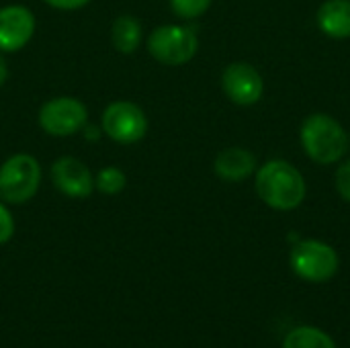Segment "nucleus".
<instances>
[{
  "instance_id": "nucleus-1",
  "label": "nucleus",
  "mask_w": 350,
  "mask_h": 348,
  "mask_svg": "<svg viewBox=\"0 0 350 348\" xmlns=\"http://www.w3.org/2000/svg\"><path fill=\"white\" fill-rule=\"evenodd\" d=\"M256 193L265 205L277 211L297 209L308 193L304 174L285 160H271L256 170Z\"/></svg>"
},
{
  "instance_id": "nucleus-2",
  "label": "nucleus",
  "mask_w": 350,
  "mask_h": 348,
  "mask_svg": "<svg viewBox=\"0 0 350 348\" xmlns=\"http://www.w3.org/2000/svg\"><path fill=\"white\" fill-rule=\"evenodd\" d=\"M301 146L306 154L318 162V164H336L349 150V135L342 129V125L326 115V113H314L310 115L299 131Z\"/></svg>"
},
{
  "instance_id": "nucleus-3",
  "label": "nucleus",
  "mask_w": 350,
  "mask_h": 348,
  "mask_svg": "<svg viewBox=\"0 0 350 348\" xmlns=\"http://www.w3.org/2000/svg\"><path fill=\"white\" fill-rule=\"evenodd\" d=\"M41 185V166L31 154H14L0 166V201L23 205L31 201Z\"/></svg>"
},
{
  "instance_id": "nucleus-4",
  "label": "nucleus",
  "mask_w": 350,
  "mask_h": 348,
  "mask_svg": "<svg viewBox=\"0 0 350 348\" xmlns=\"http://www.w3.org/2000/svg\"><path fill=\"white\" fill-rule=\"evenodd\" d=\"M197 31L187 25H162L148 37L150 55L164 66H183L197 55Z\"/></svg>"
},
{
  "instance_id": "nucleus-5",
  "label": "nucleus",
  "mask_w": 350,
  "mask_h": 348,
  "mask_svg": "<svg viewBox=\"0 0 350 348\" xmlns=\"http://www.w3.org/2000/svg\"><path fill=\"white\" fill-rule=\"evenodd\" d=\"M289 265L299 279L310 283H326L338 273L340 260L330 244L320 240H301L293 246Z\"/></svg>"
},
{
  "instance_id": "nucleus-6",
  "label": "nucleus",
  "mask_w": 350,
  "mask_h": 348,
  "mask_svg": "<svg viewBox=\"0 0 350 348\" xmlns=\"http://www.w3.org/2000/svg\"><path fill=\"white\" fill-rule=\"evenodd\" d=\"M103 131L117 144H135L148 133V117L144 109L131 101H115L103 111Z\"/></svg>"
},
{
  "instance_id": "nucleus-7",
  "label": "nucleus",
  "mask_w": 350,
  "mask_h": 348,
  "mask_svg": "<svg viewBox=\"0 0 350 348\" xmlns=\"http://www.w3.org/2000/svg\"><path fill=\"white\" fill-rule=\"evenodd\" d=\"M88 109L74 96H55L41 105L39 125L53 137H68L86 127Z\"/></svg>"
},
{
  "instance_id": "nucleus-8",
  "label": "nucleus",
  "mask_w": 350,
  "mask_h": 348,
  "mask_svg": "<svg viewBox=\"0 0 350 348\" xmlns=\"http://www.w3.org/2000/svg\"><path fill=\"white\" fill-rule=\"evenodd\" d=\"M221 88L234 105L250 107L260 101L265 82L260 72L252 64L234 62L221 74Z\"/></svg>"
},
{
  "instance_id": "nucleus-9",
  "label": "nucleus",
  "mask_w": 350,
  "mask_h": 348,
  "mask_svg": "<svg viewBox=\"0 0 350 348\" xmlns=\"http://www.w3.org/2000/svg\"><path fill=\"white\" fill-rule=\"evenodd\" d=\"M51 183L53 187L70 197V199H88L94 191V176L88 170V166L74 158V156H62L51 164Z\"/></svg>"
},
{
  "instance_id": "nucleus-10",
  "label": "nucleus",
  "mask_w": 350,
  "mask_h": 348,
  "mask_svg": "<svg viewBox=\"0 0 350 348\" xmlns=\"http://www.w3.org/2000/svg\"><path fill=\"white\" fill-rule=\"evenodd\" d=\"M35 35V14L23 4L0 8V51H21Z\"/></svg>"
},
{
  "instance_id": "nucleus-11",
  "label": "nucleus",
  "mask_w": 350,
  "mask_h": 348,
  "mask_svg": "<svg viewBox=\"0 0 350 348\" xmlns=\"http://www.w3.org/2000/svg\"><path fill=\"white\" fill-rule=\"evenodd\" d=\"M213 170L226 183H242L256 170V156L246 148H226L215 156Z\"/></svg>"
},
{
  "instance_id": "nucleus-12",
  "label": "nucleus",
  "mask_w": 350,
  "mask_h": 348,
  "mask_svg": "<svg viewBox=\"0 0 350 348\" xmlns=\"http://www.w3.org/2000/svg\"><path fill=\"white\" fill-rule=\"evenodd\" d=\"M318 27L332 39H349L350 0H326L318 10Z\"/></svg>"
},
{
  "instance_id": "nucleus-13",
  "label": "nucleus",
  "mask_w": 350,
  "mask_h": 348,
  "mask_svg": "<svg viewBox=\"0 0 350 348\" xmlns=\"http://www.w3.org/2000/svg\"><path fill=\"white\" fill-rule=\"evenodd\" d=\"M144 31H142V23L131 16V14H121L119 18H115L113 27H111V41L113 47L123 53L129 55L133 51H137L139 43H142Z\"/></svg>"
},
{
  "instance_id": "nucleus-14",
  "label": "nucleus",
  "mask_w": 350,
  "mask_h": 348,
  "mask_svg": "<svg viewBox=\"0 0 350 348\" xmlns=\"http://www.w3.org/2000/svg\"><path fill=\"white\" fill-rule=\"evenodd\" d=\"M283 348H336L334 340L322 332L320 328H312V326H301L291 330L285 340Z\"/></svg>"
},
{
  "instance_id": "nucleus-15",
  "label": "nucleus",
  "mask_w": 350,
  "mask_h": 348,
  "mask_svg": "<svg viewBox=\"0 0 350 348\" xmlns=\"http://www.w3.org/2000/svg\"><path fill=\"white\" fill-rule=\"evenodd\" d=\"M127 176L117 166H105L94 176V189H98L103 195H117L125 189Z\"/></svg>"
},
{
  "instance_id": "nucleus-16",
  "label": "nucleus",
  "mask_w": 350,
  "mask_h": 348,
  "mask_svg": "<svg viewBox=\"0 0 350 348\" xmlns=\"http://www.w3.org/2000/svg\"><path fill=\"white\" fill-rule=\"evenodd\" d=\"M213 0H170V8L180 18H197L201 16Z\"/></svg>"
},
{
  "instance_id": "nucleus-17",
  "label": "nucleus",
  "mask_w": 350,
  "mask_h": 348,
  "mask_svg": "<svg viewBox=\"0 0 350 348\" xmlns=\"http://www.w3.org/2000/svg\"><path fill=\"white\" fill-rule=\"evenodd\" d=\"M334 183H336V191L338 195L350 203V160L342 162L336 170V176H334Z\"/></svg>"
},
{
  "instance_id": "nucleus-18",
  "label": "nucleus",
  "mask_w": 350,
  "mask_h": 348,
  "mask_svg": "<svg viewBox=\"0 0 350 348\" xmlns=\"http://www.w3.org/2000/svg\"><path fill=\"white\" fill-rule=\"evenodd\" d=\"M14 236V217L10 209L0 201V244H6Z\"/></svg>"
},
{
  "instance_id": "nucleus-19",
  "label": "nucleus",
  "mask_w": 350,
  "mask_h": 348,
  "mask_svg": "<svg viewBox=\"0 0 350 348\" xmlns=\"http://www.w3.org/2000/svg\"><path fill=\"white\" fill-rule=\"evenodd\" d=\"M45 2L57 10H78L84 8L90 0H45Z\"/></svg>"
},
{
  "instance_id": "nucleus-20",
  "label": "nucleus",
  "mask_w": 350,
  "mask_h": 348,
  "mask_svg": "<svg viewBox=\"0 0 350 348\" xmlns=\"http://www.w3.org/2000/svg\"><path fill=\"white\" fill-rule=\"evenodd\" d=\"M6 78H8V68H6V62H4V59L0 57V88L4 86Z\"/></svg>"
},
{
  "instance_id": "nucleus-21",
  "label": "nucleus",
  "mask_w": 350,
  "mask_h": 348,
  "mask_svg": "<svg viewBox=\"0 0 350 348\" xmlns=\"http://www.w3.org/2000/svg\"><path fill=\"white\" fill-rule=\"evenodd\" d=\"M349 142H350V137H349Z\"/></svg>"
}]
</instances>
